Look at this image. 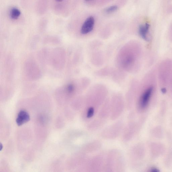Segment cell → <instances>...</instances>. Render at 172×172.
<instances>
[{"mask_svg": "<svg viewBox=\"0 0 172 172\" xmlns=\"http://www.w3.org/2000/svg\"><path fill=\"white\" fill-rule=\"evenodd\" d=\"M154 89L153 86H149L143 93L139 101V105L141 108L145 109L147 106L153 94Z\"/></svg>", "mask_w": 172, "mask_h": 172, "instance_id": "cell-1", "label": "cell"}, {"mask_svg": "<svg viewBox=\"0 0 172 172\" xmlns=\"http://www.w3.org/2000/svg\"><path fill=\"white\" fill-rule=\"evenodd\" d=\"M95 20L94 17H89L84 22L81 29V33L83 35H86L92 32L93 29Z\"/></svg>", "mask_w": 172, "mask_h": 172, "instance_id": "cell-2", "label": "cell"}, {"mask_svg": "<svg viewBox=\"0 0 172 172\" xmlns=\"http://www.w3.org/2000/svg\"><path fill=\"white\" fill-rule=\"evenodd\" d=\"M150 25L148 23L140 25L139 27V35L141 37L146 41H148L150 40Z\"/></svg>", "mask_w": 172, "mask_h": 172, "instance_id": "cell-3", "label": "cell"}, {"mask_svg": "<svg viewBox=\"0 0 172 172\" xmlns=\"http://www.w3.org/2000/svg\"><path fill=\"white\" fill-rule=\"evenodd\" d=\"M30 119L29 114L26 111L22 110L19 113L16 122L17 125L20 126L29 122Z\"/></svg>", "mask_w": 172, "mask_h": 172, "instance_id": "cell-4", "label": "cell"}, {"mask_svg": "<svg viewBox=\"0 0 172 172\" xmlns=\"http://www.w3.org/2000/svg\"><path fill=\"white\" fill-rule=\"evenodd\" d=\"M20 15V11L18 8H13L10 11V16L13 19H18Z\"/></svg>", "mask_w": 172, "mask_h": 172, "instance_id": "cell-5", "label": "cell"}, {"mask_svg": "<svg viewBox=\"0 0 172 172\" xmlns=\"http://www.w3.org/2000/svg\"><path fill=\"white\" fill-rule=\"evenodd\" d=\"M118 8V7L117 5H112L106 8L105 11L107 13H111L117 11Z\"/></svg>", "mask_w": 172, "mask_h": 172, "instance_id": "cell-6", "label": "cell"}, {"mask_svg": "<svg viewBox=\"0 0 172 172\" xmlns=\"http://www.w3.org/2000/svg\"><path fill=\"white\" fill-rule=\"evenodd\" d=\"M74 89V87L72 84H69L68 86L67 87V90L69 92H72Z\"/></svg>", "mask_w": 172, "mask_h": 172, "instance_id": "cell-7", "label": "cell"}, {"mask_svg": "<svg viewBox=\"0 0 172 172\" xmlns=\"http://www.w3.org/2000/svg\"><path fill=\"white\" fill-rule=\"evenodd\" d=\"M169 35L170 38L172 40V23L170 25L169 30Z\"/></svg>", "mask_w": 172, "mask_h": 172, "instance_id": "cell-8", "label": "cell"}, {"mask_svg": "<svg viewBox=\"0 0 172 172\" xmlns=\"http://www.w3.org/2000/svg\"><path fill=\"white\" fill-rule=\"evenodd\" d=\"M167 12L168 14H172V5H170L167 8Z\"/></svg>", "mask_w": 172, "mask_h": 172, "instance_id": "cell-9", "label": "cell"}, {"mask_svg": "<svg viewBox=\"0 0 172 172\" xmlns=\"http://www.w3.org/2000/svg\"><path fill=\"white\" fill-rule=\"evenodd\" d=\"M150 171L152 172H158L159 170L156 168H153L151 169Z\"/></svg>", "mask_w": 172, "mask_h": 172, "instance_id": "cell-10", "label": "cell"}, {"mask_svg": "<svg viewBox=\"0 0 172 172\" xmlns=\"http://www.w3.org/2000/svg\"><path fill=\"white\" fill-rule=\"evenodd\" d=\"M161 91L163 93H165L166 90L165 88H163L161 89Z\"/></svg>", "mask_w": 172, "mask_h": 172, "instance_id": "cell-11", "label": "cell"}, {"mask_svg": "<svg viewBox=\"0 0 172 172\" xmlns=\"http://www.w3.org/2000/svg\"><path fill=\"white\" fill-rule=\"evenodd\" d=\"M57 2H61L63 1V0H55Z\"/></svg>", "mask_w": 172, "mask_h": 172, "instance_id": "cell-12", "label": "cell"}, {"mask_svg": "<svg viewBox=\"0 0 172 172\" xmlns=\"http://www.w3.org/2000/svg\"><path fill=\"white\" fill-rule=\"evenodd\" d=\"M85 1H91V0H85Z\"/></svg>", "mask_w": 172, "mask_h": 172, "instance_id": "cell-13", "label": "cell"}]
</instances>
